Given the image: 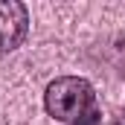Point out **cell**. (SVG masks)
<instances>
[{
    "instance_id": "1",
    "label": "cell",
    "mask_w": 125,
    "mask_h": 125,
    "mask_svg": "<svg viewBox=\"0 0 125 125\" xmlns=\"http://www.w3.org/2000/svg\"><path fill=\"white\" fill-rule=\"evenodd\" d=\"M44 105L52 119L64 125H79L90 111H96V96L90 82H84L79 76H61L47 84Z\"/></svg>"
},
{
    "instance_id": "2",
    "label": "cell",
    "mask_w": 125,
    "mask_h": 125,
    "mask_svg": "<svg viewBox=\"0 0 125 125\" xmlns=\"http://www.w3.org/2000/svg\"><path fill=\"white\" fill-rule=\"evenodd\" d=\"M26 6L18 0H0V52H12L15 47H21V41L26 38Z\"/></svg>"
}]
</instances>
